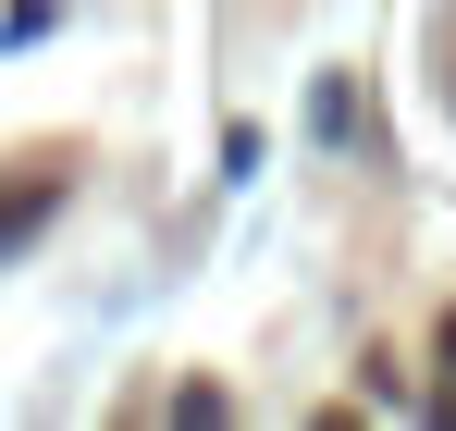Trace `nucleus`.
<instances>
[{
    "mask_svg": "<svg viewBox=\"0 0 456 431\" xmlns=\"http://www.w3.org/2000/svg\"><path fill=\"white\" fill-rule=\"evenodd\" d=\"M444 358H456V321H444Z\"/></svg>",
    "mask_w": 456,
    "mask_h": 431,
    "instance_id": "obj_2",
    "label": "nucleus"
},
{
    "mask_svg": "<svg viewBox=\"0 0 456 431\" xmlns=\"http://www.w3.org/2000/svg\"><path fill=\"white\" fill-rule=\"evenodd\" d=\"M50 210H62V173H12V185H0V247H25Z\"/></svg>",
    "mask_w": 456,
    "mask_h": 431,
    "instance_id": "obj_1",
    "label": "nucleus"
}]
</instances>
